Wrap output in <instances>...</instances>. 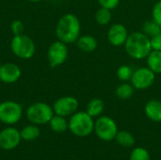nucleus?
Here are the masks:
<instances>
[{
    "instance_id": "f257e3e1",
    "label": "nucleus",
    "mask_w": 161,
    "mask_h": 160,
    "mask_svg": "<svg viewBox=\"0 0 161 160\" xmlns=\"http://www.w3.org/2000/svg\"><path fill=\"white\" fill-rule=\"evenodd\" d=\"M80 21L76 15L67 13L61 16L56 26V35L58 41L69 44L77 41L80 36Z\"/></svg>"
},
{
    "instance_id": "f03ea898",
    "label": "nucleus",
    "mask_w": 161,
    "mask_h": 160,
    "mask_svg": "<svg viewBox=\"0 0 161 160\" xmlns=\"http://www.w3.org/2000/svg\"><path fill=\"white\" fill-rule=\"evenodd\" d=\"M125 48L129 57L134 59H143L151 53V40L143 32L135 31L128 35Z\"/></svg>"
},
{
    "instance_id": "7ed1b4c3",
    "label": "nucleus",
    "mask_w": 161,
    "mask_h": 160,
    "mask_svg": "<svg viewBox=\"0 0 161 160\" xmlns=\"http://www.w3.org/2000/svg\"><path fill=\"white\" fill-rule=\"evenodd\" d=\"M68 123L70 131L77 137H87L94 130L93 118L86 111L74 113Z\"/></svg>"
},
{
    "instance_id": "20e7f679",
    "label": "nucleus",
    "mask_w": 161,
    "mask_h": 160,
    "mask_svg": "<svg viewBox=\"0 0 161 160\" xmlns=\"http://www.w3.org/2000/svg\"><path fill=\"white\" fill-rule=\"evenodd\" d=\"M10 49L14 56L23 59L31 58L36 52L33 40L25 34L13 36L10 41Z\"/></svg>"
},
{
    "instance_id": "39448f33",
    "label": "nucleus",
    "mask_w": 161,
    "mask_h": 160,
    "mask_svg": "<svg viewBox=\"0 0 161 160\" xmlns=\"http://www.w3.org/2000/svg\"><path fill=\"white\" fill-rule=\"evenodd\" d=\"M25 115L31 124L41 125L49 124L51 118L54 116V110L48 104L37 102L30 105L26 108Z\"/></svg>"
},
{
    "instance_id": "423d86ee",
    "label": "nucleus",
    "mask_w": 161,
    "mask_h": 160,
    "mask_svg": "<svg viewBox=\"0 0 161 160\" xmlns=\"http://www.w3.org/2000/svg\"><path fill=\"white\" fill-rule=\"evenodd\" d=\"M94 132L100 140L110 141L115 139L118 127L113 119L108 116H101L94 122Z\"/></svg>"
},
{
    "instance_id": "0eeeda50",
    "label": "nucleus",
    "mask_w": 161,
    "mask_h": 160,
    "mask_svg": "<svg viewBox=\"0 0 161 160\" xmlns=\"http://www.w3.org/2000/svg\"><path fill=\"white\" fill-rule=\"evenodd\" d=\"M23 115L22 106L14 101L0 103V122L6 124H17Z\"/></svg>"
},
{
    "instance_id": "6e6552de",
    "label": "nucleus",
    "mask_w": 161,
    "mask_h": 160,
    "mask_svg": "<svg viewBox=\"0 0 161 160\" xmlns=\"http://www.w3.org/2000/svg\"><path fill=\"white\" fill-rule=\"evenodd\" d=\"M156 79V74L148 67H141L133 71L130 78L132 86L136 90H146L150 88Z\"/></svg>"
},
{
    "instance_id": "1a4fd4ad",
    "label": "nucleus",
    "mask_w": 161,
    "mask_h": 160,
    "mask_svg": "<svg viewBox=\"0 0 161 160\" xmlns=\"http://www.w3.org/2000/svg\"><path fill=\"white\" fill-rule=\"evenodd\" d=\"M68 47L67 44L60 41H54L47 50V59L50 67L55 68L62 65L68 58Z\"/></svg>"
},
{
    "instance_id": "9d476101",
    "label": "nucleus",
    "mask_w": 161,
    "mask_h": 160,
    "mask_svg": "<svg viewBox=\"0 0 161 160\" xmlns=\"http://www.w3.org/2000/svg\"><path fill=\"white\" fill-rule=\"evenodd\" d=\"M78 108V101L73 96H63L58 98L53 105L54 113L62 117L72 116Z\"/></svg>"
},
{
    "instance_id": "9b49d317",
    "label": "nucleus",
    "mask_w": 161,
    "mask_h": 160,
    "mask_svg": "<svg viewBox=\"0 0 161 160\" xmlns=\"http://www.w3.org/2000/svg\"><path fill=\"white\" fill-rule=\"evenodd\" d=\"M21 141L20 132L14 127H7L0 132V148L3 150H12Z\"/></svg>"
},
{
    "instance_id": "f8f14e48",
    "label": "nucleus",
    "mask_w": 161,
    "mask_h": 160,
    "mask_svg": "<svg viewBox=\"0 0 161 160\" xmlns=\"http://www.w3.org/2000/svg\"><path fill=\"white\" fill-rule=\"evenodd\" d=\"M22 71L20 67L12 62H7L0 66V81L5 84H12L20 79Z\"/></svg>"
},
{
    "instance_id": "ddd939ff",
    "label": "nucleus",
    "mask_w": 161,
    "mask_h": 160,
    "mask_svg": "<svg viewBox=\"0 0 161 160\" xmlns=\"http://www.w3.org/2000/svg\"><path fill=\"white\" fill-rule=\"evenodd\" d=\"M128 35L129 34L127 32V29L124 25L114 24L108 29V40L111 45L118 47V46L125 45Z\"/></svg>"
},
{
    "instance_id": "4468645a",
    "label": "nucleus",
    "mask_w": 161,
    "mask_h": 160,
    "mask_svg": "<svg viewBox=\"0 0 161 160\" xmlns=\"http://www.w3.org/2000/svg\"><path fill=\"white\" fill-rule=\"evenodd\" d=\"M145 115L149 120L155 123L161 122V101L152 99L148 101L144 107Z\"/></svg>"
},
{
    "instance_id": "2eb2a0df",
    "label": "nucleus",
    "mask_w": 161,
    "mask_h": 160,
    "mask_svg": "<svg viewBox=\"0 0 161 160\" xmlns=\"http://www.w3.org/2000/svg\"><path fill=\"white\" fill-rule=\"evenodd\" d=\"M75 42H76V46L78 47V49H80L81 51L85 53L93 52L97 48V45H98L96 39L91 35L79 36V38L77 39Z\"/></svg>"
},
{
    "instance_id": "dca6fc26",
    "label": "nucleus",
    "mask_w": 161,
    "mask_h": 160,
    "mask_svg": "<svg viewBox=\"0 0 161 160\" xmlns=\"http://www.w3.org/2000/svg\"><path fill=\"white\" fill-rule=\"evenodd\" d=\"M146 58L147 67L155 74H161V51L152 50Z\"/></svg>"
},
{
    "instance_id": "f3484780",
    "label": "nucleus",
    "mask_w": 161,
    "mask_h": 160,
    "mask_svg": "<svg viewBox=\"0 0 161 160\" xmlns=\"http://www.w3.org/2000/svg\"><path fill=\"white\" fill-rule=\"evenodd\" d=\"M104 108H105V104L103 100L100 98H93L88 103L86 108V112L90 116L94 118L100 116L104 111Z\"/></svg>"
},
{
    "instance_id": "a211bd4d",
    "label": "nucleus",
    "mask_w": 161,
    "mask_h": 160,
    "mask_svg": "<svg viewBox=\"0 0 161 160\" xmlns=\"http://www.w3.org/2000/svg\"><path fill=\"white\" fill-rule=\"evenodd\" d=\"M49 124H50L51 129L57 133H62V132H65L67 129H69V123L66 121L65 117H62L57 114L51 118Z\"/></svg>"
},
{
    "instance_id": "6ab92c4d",
    "label": "nucleus",
    "mask_w": 161,
    "mask_h": 160,
    "mask_svg": "<svg viewBox=\"0 0 161 160\" xmlns=\"http://www.w3.org/2000/svg\"><path fill=\"white\" fill-rule=\"evenodd\" d=\"M20 135H21V139H23L24 141H31L36 140L40 136V129L37 126V124H32L25 126L20 132Z\"/></svg>"
},
{
    "instance_id": "aec40b11",
    "label": "nucleus",
    "mask_w": 161,
    "mask_h": 160,
    "mask_svg": "<svg viewBox=\"0 0 161 160\" xmlns=\"http://www.w3.org/2000/svg\"><path fill=\"white\" fill-rule=\"evenodd\" d=\"M115 139H116V141L125 148L132 147L135 144V138L130 132L125 131V130L118 131Z\"/></svg>"
},
{
    "instance_id": "412c9836",
    "label": "nucleus",
    "mask_w": 161,
    "mask_h": 160,
    "mask_svg": "<svg viewBox=\"0 0 161 160\" xmlns=\"http://www.w3.org/2000/svg\"><path fill=\"white\" fill-rule=\"evenodd\" d=\"M134 91H135V88L132 86V84L123 83L117 87L115 93L118 98H120L122 100H127L133 96Z\"/></svg>"
},
{
    "instance_id": "4be33fe9",
    "label": "nucleus",
    "mask_w": 161,
    "mask_h": 160,
    "mask_svg": "<svg viewBox=\"0 0 161 160\" xmlns=\"http://www.w3.org/2000/svg\"><path fill=\"white\" fill-rule=\"evenodd\" d=\"M142 32L148 36L149 38H152L161 32V26L153 19L146 21L142 25Z\"/></svg>"
},
{
    "instance_id": "5701e85b",
    "label": "nucleus",
    "mask_w": 161,
    "mask_h": 160,
    "mask_svg": "<svg viewBox=\"0 0 161 160\" xmlns=\"http://www.w3.org/2000/svg\"><path fill=\"white\" fill-rule=\"evenodd\" d=\"M95 21L100 25H107L111 21V11L106 8H100L95 13Z\"/></svg>"
},
{
    "instance_id": "b1692460",
    "label": "nucleus",
    "mask_w": 161,
    "mask_h": 160,
    "mask_svg": "<svg viewBox=\"0 0 161 160\" xmlns=\"http://www.w3.org/2000/svg\"><path fill=\"white\" fill-rule=\"evenodd\" d=\"M129 160H151V157L146 149L142 147H137L131 152Z\"/></svg>"
},
{
    "instance_id": "393cba45",
    "label": "nucleus",
    "mask_w": 161,
    "mask_h": 160,
    "mask_svg": "<svg viewBox=\"0 0 161 160\" xmlns=\"http://www.w3.org/2000/svg\"><path fill=\"white\" fill-rule=\"evenodd\" d=\"M132 74H133V70L128 65H122L117 70V76L123 82H126L130 80Z\"/></svg>"
},
{
    "instance_id": "a878e982",
    "label": "nucleus",
    "mask_w": 161,
    "mask_h": 160,
    "mask_svg": "<svg viewBox=\"0 0 161 160\" xmlns=\"http://www.w3.org/2000/svg\"><path fill=\"white\" fill-rule=\"evenodd\" d=\"M152 17H153L152 19L156 21L161 26V0L158 1L154 5L153 10H152Z\"/></svg>"
},
{
    "instance_id": "bb28decb",
    "label": "nucleus",
    "mask_w": 161,
    "mask_h": 160,
    "mask_svg": "<svg viewBox=\"0 0 161 160\" xmlns=\"http://www.w3.org/2000/svg\"><path fill=\"white\" fill-rule=\"evenodd\" d=\"M10 30H11V32H12V34L14 36L23 34V31H24V24H23V22L20 21V20H14L10 24Z\"/></svg>"
},
{
    "instance_id": "cd10ccee",
    "label": "nucleus",
    "mask_w": 161,
    "mask_h": 160,
    "mask_svg": "<svg viewBox=\"0 0 161 160\" xmlns=\"http://www.w3.org/2000/svg\"><path fill=\"white\" fill-rule=\"evenodd\" d=\"M97 1L102 8H106L110 10L116 8L120 3V0H97Z\"/></svg>"
},
{
    "instance_id": "c85d7f7f",
    "label": "nucleus",
    "mask_w": 161,
    "mask_h": 160,
    "mask_svg": "<svg viewBox=\"0 0 161 160\" xmlns=\"http://www.w3.org/2000/svg\"><path fill=\"white\" fill-rule=\"evenodd\" d=\"M151 40V45L153 50L161 51V32L159 34L150 38Z\"/></svg>"
},
{
    "instance_id": "c756f323",
    "label": "nucleus",
    "mask_w": 161,
    "mask_h": 160,
    "mask_svg": "<svg viewBox=\"0 0 161 160\" xmlns=\"http://www.w3.org/2000/svg\"><path fill=\"white\" fill-rule=\"evenodd\" d=\"M30 2H41V1H43V0H28Z\"/></svg>"
},
{
    "instance_id": "7c9ffc66",
    "label": "nucleus",
    "mask_w": 161,
    "mask_h": 160,
    "mask_svg": "<svg viewBox=\"0 0 161 160\" xmlns=\"http://www.w3.org/2000/svg\"><path fill=\"white\" fill-rule=\"evenodd\" d=\"M0 66H1V64H0Z\"/></svg>"
}]
</instances>
